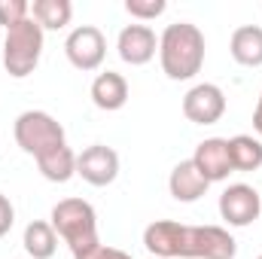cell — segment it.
Instances as JSON below:
<instances>
[{
	"label": "cell",
	"instance_id": "obj_12",
	"mask_svg": "<svg viewBox=\"0 0 262 259\" xmlns=\"http://www.w3.org/2000/svg\"><path fill=\"white\" fill-rule=\"evenodd\" d=\"M192 165L201 171V177L207 183L229 180V174L235 171L232 168V156H229V140L226 137H207V140H201L195 146Z\"/></svg>",
	"mask_w": 262,
	"mask_h": 259
},
{
	"label": "cell",
	"instance_id": "obj_17",
	"mask_svg": "<svg viewBox=\"0 0 262 259\" xmlns=\"http://www.w3.org/2000/svg\"><path fill=\"white\" fill-rule=\"evenodd\" d=\"M31 18L43 31H61L73 18V3L70 0H34L31 3Z\"/></svg>",
	"mask_w": 262,
	"mask_h": 259
},
{
	"label": "cell",
	"instance_id": "obj_8",
	"mask_svg": "<svg viewBox=\"0 0 262 259\" xmlns=\"http://www.w3.org/2000/svg\"><path fill=\"white\" fill-rule=\"evenodd\" d=\"M76 174L89 186H110L119 177V153L104 143H92L76 156Z\"/></svg>",
	"mask_w": 262,
	"mask_h": 259
},
{
	"label": "cell",
	"instance_id": "obj_1",
	"mask_svg": "<svg viewBox=\"0 0 262 259\" xmlns=\"http://www.w3.org/2000/svg\"><path fill=\"white\" fill-rule=\"evenodd\" d=\"M159 61L168 79H192L204 64V34L192 21H174L159 37Z\"/></svg>",
	"mask_w": 262,
	"mask_h": 259
},
{
	"label": "cell",
	"instance_id": "obj_18",
	"mask_svg": "<svg viewBox=\"0 0 262 259\" xmlns=\"http://www.w3.org/2000/svg\"><path fill=\"white\" fill-rule=\"evenodd\" d=\"M37 168H40V174L49 183H67L76 174V153L70 146H58V149L40 156L37 159Z\"/></svg>",
	"mask_w": 262,
	"mask_h": 259
},
{
	"label": "cell",
	"instance_id": "obj_9",
	"mask_svg": "<svg viewBox=\"0 0 262 259\" xmlns=\"http://www.w3.org/2000/svg\"><path fill=\"white\" fill-rule=\"evenodd\" d=\"M226 113V95L213 82H198L183 95V116L195 125H213Z\"/></svg>",
	"mask_w": 262,
	"mask_h": 259
},
{
	"label": "cell",
	"instance_id": "obj_14",
	"mask_svg": "<svg viewBox=\"0 0 262 259\" xmlns=\"http://www.w3.org/2000/svg\"><path fill=\"white\" fill-rule=\"evenodd\" d=\"M207 186H210V183L201 177V171L192 165V159L174 165V171H171V177H168V189H171V195H174L177 201H183V204L198 201L201 195L207 192Z\"/></svg>",
	"mask_w": 262,
	"mask_h": 259
},
{
	"label": "cell",
	"instance_id": "obj_3",
	"mask_svg": "<svg viewBox=\"0 0 262 259\" xmlns=\"http://www.w3.org/2000/svg\"><path fill=\"white\" fill-rule=\"evenodd\" d=\"M43 55V28L28 15L25 21L6 28V40H3V70L12 79H25L31 76Z\"/></svg>",
	"mask_w": 262,
	"mask_h": 259
},
{
	"label": "cell",
	"instance_id": "obj_2",
	"mask_svg": "<svg viewBox=\"0 0 262 259\" xmlns=\"http://www.w3.org/2000/svg\"><path fill=\"white\" fill-rule=\"evenodd\" d=\"M52 229L55 235L70 247V253H82L98 241V213L89 201L82 198H64L52 207Z\"/></svg>",
	"mask_w": 262,
	"mask_h": 259
},
{
	"label": "cell",
	"instance_id": "obj_22",
	"mask_svg": "<svg viewBox=\"0 0 262 259\" xmlns=\"http://www.w3.org/2000/svg\"><path fill=\"white\" fill-rule=\"evenodd\" d=\"M73 259H131V253L119 250V247H107V244H95L82 253H76Z\"/></svg>",
	"mask_w": 262,
	"mask_h": 259
},
{
	"label": "cell",
	"instance_id": "obj_20",
	"mask_svg": "<svg viewBox=\"0 0 262 259\" xmlns=\"http://www.w3.org/2000/svg\"><path fill=\"white\" fill-rule=\"evenodd\" d=\"M168 9L165 0H125V12L137 21H149V18H159L162 12Z\"/></svg>",
	"mask_w": 262,
	"mask_h": 259
},
{
	"label": "cell",
	"instance_id": "obj_5",
	"mask_svg": "<svg viewBox=\"0 0 262 259\" xmlns=\"http://www.w3.org/2000/svg\"><path fill=\"white\" fill-rule=\"evenodd\" d=\"M64 55L76 70H98L107 55V40H104L101 28H95V25L73 28L64 40Z\"/></svg>",
	"mask_w": 262,
	"mask_h": 259
},
{
	"label": "cell",
	"instance_id": "obj_25",
	"mask_svg": "<svg viewBox=\"0 0 262 259\" xmlns=\"http://www.w3.org/2000/svg\"><path fill=\"white\" fill-rule=\"evenodd\" d=\"M149 259H156V256H149Z\"/></svg>",
	"mask_w": 262,
	"mask_h": 259
},
{
	"label": "cell",
	"instance_id": "obj_24",
	"mask_svg": "<svg viewBox=\"0 0 262 259\" xmlns=\"http://www.w3.org/2000/svg\"><path fill=\"white\" fill-rule=\"evenodd\" d=\"M253 128H256V134L262 137V95H259V104H256V110H253Z\"/></svg>",
	"mask_w": 262,
	"mask_h": 259
},
{
	"label": "cell",
	"instance_id": "obj_23",
	"mask_svg": "<svg viewBox=\"0 0 262 259\" xmlns=\"http://www.w3.org/2000/svg\"><path fill=\"white\" fill-rule=\"evenodd\" d=\"M12 223H15V207H12V201H9L6 195L0 192V238L9 235Z\"/></svg>",
	"mask_w": 262,
	"mask_h": 259
},
{
	"label": "cell",
	"instance_id": "obj_15",
	"mask_svg": "<svg viewBox=\"0 0 262 259\" xmlns=\"http://www.w3.org/2000/svg\"><path fill=\"white\" fill-rule=\"evenodd\" d=\"M229 52L238 64L244 67H262V28L259 25H241L232 34Z\"/></svg>",
	"mask_w": 262,
	"mask_h": 259
},
{
	"label": "cell",
	"instance_id": "obj_7",
	"mask_svg": "<svg viewBox=\"0 0 262 259\" xmlns=\"http://www.w3.org/2000/svg\"><path fill=\"white\" fill-rule=\"evenodd\" d=\"M262 213V198L253 186L247 183H232L226 186L220 195V217L235 226V229H244L250 223H256Z\"/></svg>",
	"mask_w": 262,
	"mask_h": 259
},
{
	"label": "cell",
	"instance_id": "obj_11",
	"mask_svg": "<svg viewBox=\"0 0 262 259\" xmlns=\"http://www.w3.org/2000/svg\"><path fill=\"white\" fill-rule=\"evenodd\" d=\"M116 49H119V58L131 67H143L149 64L159 52V40H156V31L149 25H125L119 31V40H116Z\"/></svg>",
	"mask_w": 262,
	"mask_h": 259
},
{
	"label": "cell",
	"instance_id": "obj_26",
	"mask_svg": "<svg viewBox=\"0 0 262 259\" xmlns=\"http://www.w3.org/2000/svg\"><path fill=\"white\" fill-rule=\"evenodd\" d=\"M256 259H262V256H256Z\"/></svg>",
	"mask_w": 262,
	"mask_h": 259
},
{
	"label": "cell",
	"instance_id": "obj_19",
	"mask_svg": "<svg viewBox=\"0 0 262 259\" xmlns=\"http://www.w3.org/2000/svg\"><path fill=\"white\" fill-rule=\"evenodd\" d=\"M229 156L235 171H259L262 168V140L250 134H235L229 140Z\"/></svg>",
	"mask_w": 262,
	"mask_h": 259
},
{
	"label": "cell",
	"instance_id": "obj_21",
	"mask_svg": "<svg viewBox=\"0 0 262 259\" xmlns=\"http://www.w3.org/2000/svg\"><path fill=\"white\" fill-rule=\"evenodd\" d=\"M31 15V3L28 0H0V25L12 28L18 21H25Z\"/></svg>",
	"mask_w": 262,
	"mask_h": 259
},
{
	"label": "cell",
	"instance_id": "obj_4",
	"mask_svg": "<svg viewBox=\"0 0 262 259\" xmlns=\"http://www.w3.org/2000/svg\"><path fill=\"white\" fill-rule=\"evenodd\" d=\"M12 134H15V143L34 159H40V156H46L58 146H67L61 122L55 116H49L46 110H25L15 119Z\"/></svg>",
	"mask_w": 262,
	"mask_h": 259
},
{
	"label": "cell",
	"instance_id": "obj_13",
	"mask_svg": "<svg viewBox=\"0 0 262 259\" xmlns=\"http://www.w3.org/2000/svg\"><path fill=\"white\" fill-rule=\"evenodd\" d=\"M92 101H95L98 110H107V113L122 110L125 101H128V82H125V76L116 73V70L98 73L95 82H92Z\"/></svg>",
	"mask_w": 262,
	"mask_h": 259
},
{
	"label": "cell",
	"instance_id": "obj_6",
	"mask_svg": "<svg viewBox=\"0 0 262 259\" xmlns=\"http://www.w3.org/2000/svg\"><path fill=\"white\" fill-rule=\"evenodd\" d=\"M238 244L223 226H186V259H235Z\"/></svg>",
	"mask_w": 262,
	"mask_h": 259
},
{
	"label": "cell",
	"instance_id": "obj_10",
	"mask_svg": "<svg viewBox=\"0 0 262 259\" xmlns=\"http://www.w3.org/2000/svg\"><path fill=\"white\" fill-rule=\"evenodd\" d=\"M143 247L156 259H186V226L177 220H156L143 229Z\"/></svg>",
	"mask_w": 262,
	"mask_h": 259
},
{
	"label": "cell",
	"instance_id": "obj_16",
	"mask_svg": "<svg viewBox=\"0 0 262 259\" xmlns=\"http://www.w3.org/2000/svg\"><path fill=\"white\" fill-rule=\"evenodd\" d=\"M25 253L31 259H52L58 250V235L52 229V223H43V220H34L25 226Z\"/></svg>",
	"mask_w": 262,
	"mask_h": 259
}]
</instances>
